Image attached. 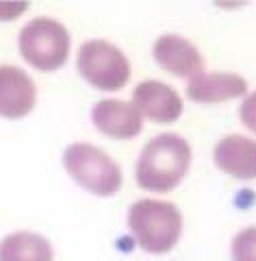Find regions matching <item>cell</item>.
<instances>
[{
  "label": "cell",
  "mask_w": 256,
  "mask_h": 261,
  "mask_svg": "<svg viewBox=\"0 0 256 261\" xmlns=\"http://www.w3.org/2000/svg\"><path fill=\"white\" fill-rule=\"evenodd\" d=\"M215 166L235 178L252 181L256 178V140L245 135H226L219 140L213 152Z\"/></svg>",
  "instance_id": "30bf717a"
},
{
  "label": "cell",
  "mask_w": 256,
  "mask_h": 261,
  "mask_svg": "<svg viewBox=\"0 0 256 261\" xmlns=\"http://www.w3.org/2000/svg\"><path fill=\"white\" fill-rule=\"evenodd\" d=\"M133 105L139 116L156 124H172L183 113V100L176 89L154 79L141 81L133 89Z\"/></svg>",
  "instance_id": "8992f818"
},
{
  "label": "cell",
  "mask_w": 256,
  "mask_h": 261,
  "mask_svg": "<svg viewBox=\"0 0 256 261\" xmlns=\"http://www.w3.org/2000/svg\"><path fill=\"white\" fill-rule=\"evenodd\" d=\"M29 9V3H0V20H15Z\"/></svg>",
  "instance_id": "9a60e30c"
},
{
  "label": "cell",
  "mask_w": 256,
  "mask_h": 261,
  "mask_svg": "<svg viewBox=\"0 0 256 261\" xmlns=\"http://www.w3.org/2000/svg\"><path fill=\"white\" fill-rule=\"evenodd\" d=\"M191 166V146L176 133L150 140L135 163V178L141 190L167 194L183 181Z\"/></svg>",
  "instance_id": "6da1fadb"
},
{
  "label": "cell",
  "mask_w": 256,
  "mask_h": 261,
  "mask_svg": "<svg viewBox=\"0 0 256 261\" xmlns=\"http://www.w3.org/2000/svg\"><path fill=\"white\" fill-rule=\"evenodd\" d=\"M233 261H256V226L243 228L235 235Z\"/></svg>",
  "instance_id": "4fadbf2b"
},
{
  "label": "cell",
  "mask_w": 256,
  "mask_h": 261,
  "mask_svg": "<svg viewBox=\"0 0 256 261\" xmlns=\"http://www.w3.org/2000/svg\"><path fill=\"white\" fill-rule=\"evenodd\" d=\"M128 228L139 248L152 255L169 252L183 233V214L167 200L141 198L128 209Z\"/></svg>",
  "instance_id": "7a4b0ae2"
},
{
  "label": "cell",
  "mask_w": 256,
  "mask_h": 261,
  "mask_svg": "<svg viewBox=\"0 0 256 261\" xmlns=\"http://www.w3.org/2000/svg\"><path fill=\"white\" fill-rule=\"evenodd\" d=\"M76 65L80 76L102 92H118L130 79V63L115 44L89 39L78 48Z\"/></svg>",
  "instance_id": "5b68a950"
},
{
  "label": "cell",
  "mask_w": 256,
  "mask_h": 261,
  "mask_svg": "<svg viewBox=\"0 0 256 261\" xmlns=\"http://www.w3.org/2000/svg\"><path fill=\"white\" fill-rule=\"evenodd\" d=\"M247 92V81L233 72H200L189 79L187 96L193 102H224L230 98H241Z\"/></svg>",
  "instance_id": "8fae6325"
},
{
  "label": "cell",
  "mask_w": 256,
  "mask_h": 261,
  "mask_svg": "<svg viewBox=\"0 0 256 261\" xmlns=\"http://www.w3.org/2000/svg\"><path fill=\"white\" fill-rule=\"evenodd\" d=\"M92 122L100 133L113 140H133L144 128V118L139 116L137 107L120 98L98 100L92 109Z\"/></svg>",
  "instance_id": "ba28073f"
},
{
  "label": "cell",
  "mask_w": 256,
  "mask_h": 261,
  "mask_svg": "<svg viewBox=\"0 0 256 261\" xmlns=\"http://www.w3.org/2000/svg\"><path fill=\"white\" fill-rule=\"evenodd\" d=\"M22 59L39 72H54L70 55V33L52 18H33L18 35Z\"/></svg>",
  "instance_id": "3957f363"
},
{
  "label": "cell",
  "mask_w": 256,
  "mask_h": 261,
  "mask_svg": "<svg viewBox=\"0 0 256 261\" xmlns=\"http://www.w3.org/2000/svg\"><path fill=\"white\" fill-rule=\"evenodd\" d=\"M37 100L33 79L18 65H0V118L18 120L29 116Z\"/></svg>",
  "instance_id": "52a82bcc"
},
{
  "label": "cell",
  "mask_w": 256,
  "mask_h": 261,
  "mask_svg": "<svg viewBox=\"0 0 256 261\" xmlns=\"http://www.w3.org/2000/svg\"><path fill=\"white\" fill-rule=\"evenodd\" d=\"M152 57L165 72L174 76L191 79L204 70L200 50L180 35H161L152 46Z\"/></svg>",
  "instance_id": "9c48e42d"
},
{
  "label": "cell",
  "mask_w": 256,
  "mask_h": 261,
  "mask_svg": "<svg viewBox=\"0 0 256 261\" xmlns=\"http://www.w3.org/2000/svg\"><path fill=\"white\" fill-rule=\"evenodd\" d=\"M63 166L74 181L89 194L113 196L122 187L120 166L94 144H70L63 152Z\"/></svg>",
  "instance_id": "277c9868"
},
{
  "label": "cell",
  "mask_w": 256,
  "mask_h": 261,
  "mask_svg": "<svg viewBox=\"0 0 256 261\" xmlns=\"http://www.w3.org/2000/svg\"><path fill=\"white\" fill-rule=\"evenodd\" d=\"M239 120L245 128H250L252 133H256V92L250 96H245V100L239 107Z\"/></svg>",
  "instance_id": "5bb4252c"
},
{
  "label": "cell",
  "mask_w": 256,
  "mask_h": 261,
  "mask_svg": "<svg viewBox=\"0 0 256 261\" xmlns=\"http://www.w3.org/2000/svg\"><path fill=\"white\" fill-rule=\"evenodd\" d=\"M0 261H52V246L39 233L15 231L0 240Z\"/></svg>",
  "instance_id": "7c38bea8"
}]
</instances>
